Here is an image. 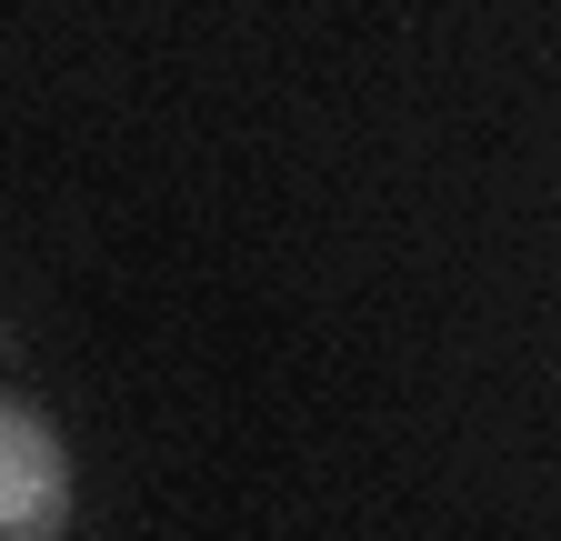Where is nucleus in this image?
<instances>
[{
  "label": "nucleus",
  "instance_id": "nucleus-1",
  "mask_svg": "<svg viewBox=\"0 0 561 541\" xmlns=\"http://www.w3.org/2000/svg\"><path fill=\"white\" fill-rule=\"evenodd\" d=\"M70 511H81V482H70L60 431L31 401H0V541H60Z\"/></svg>",
  "mask_w": 561,
  "mask_h": 541
}]
</instances>
